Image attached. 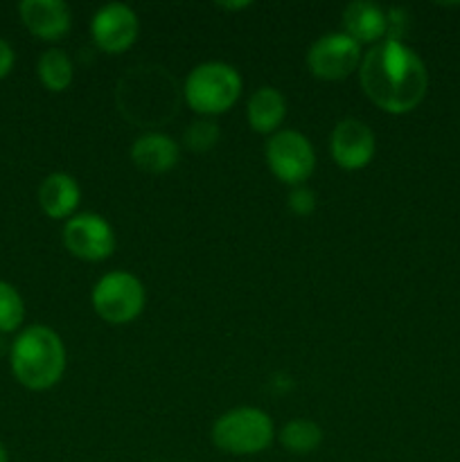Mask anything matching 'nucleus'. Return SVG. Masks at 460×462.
<instances>
[{"mask_svg": "<svg viewBox=\"0 0 460 462\" xmlns=\"http://www.w3.org/2000/svg\"><path fill=\"white\" fill-rule=\"evenodd\" d=\"M365 97L391 116H404L424 102L428 90V70L413 48L397 39L370 45L359 66Z\"/></svg>", "mask_w": 460, "mask_h": 462, "instance_id": "nucleus-1", "label": "nucleus"}, {"mask_svg": "<svg viewBox=\"0 0 460 462\" xmlns=\"http://www.w3.org/2000/svg\"><path fill=\"white\" fill-rule=\"evenodd\" d=\"M183 88L161 66H140L117 81V106L135 126L156 131L179 113Z\"/></svg>", "mask_w": 460, "mask_h": 462, "instance_id": "nucleus-2", "label": "nucleus"}, {"mask_svg": "<svg viewBox=\"0 0 460 462\" xmlns=\"http://www.w3.org/2000/svg\"><path fill=\"white\" fill-rule=\"evenodd\" d=\"M12 374L27 391H50L63 379L68 352L61 337L48 325H30L9 347Z\"/></svg>", "mask_w": 460, "mask_h": 462, "instance_id": "nucleus-3", "label": "nucleus"}, {"mask_svg": "<svg viewBox=\"0 0 460 462\" xmlns=\"http://www.w3.org/2000/svg\"><path fill=\"white\" fill-rule=\"evenodd\" d=\"M244 79L225 61L198 63L183 81V99L201 117H216L230 111L242 97Z\"/></svg>", "mask_w": 460, "mask_h": 462, "instance_id": "nucleus-4", "label": "nucleus"}, {"mask_svg": "<svg viewBox=\"0 0 460 462\" xmlns=\"http://www.w3.org/2000/svg\"><path fill=\"white\" fill-rule=\"evenodd\" d=\"M212 445L230 456H257L275 440L273 420L257 406H237L212 424Z\"/></svg>", "mask_w": 460, "mask_h": 462, "instance_id": "nucleus-5", "label": "nucleus"}, {"mask_svg": "<svg viewBox=\"0 0 460 462\" xmlns=\"http://www.w3.org/2000/svg\"><path fill=\"white\" fill-rule=\"evenodd\" d=\"M93 310L104 323L129 325L143 314L147 291L138 275L131 271H108L95 282L90 291Z\"/></svg>", "mask_w": 460, "mask_h": 462, "instance_id": "nucleus-6", "label": "nucleus"}, {"mask_svg": "<svg viewBox=\"0 0 460 462\" xmlns=\"http://www.w3.org/2000/svg\"><path fill=\"white\" fill-rule=\"evenodd\" d=\"M266 165L271 174L284 185H305L316 170L314 144L296 129H280L266 143Z\"/></svg>", "mask_w": 460, "mask_h": 462, "instance_id": "nucleus-7", "label": "nucleus"}, {"mask_svg": "<svg viewBox=\"0 0 460 462\" xmlns=\"http://www.w3.org/2000/svg\"><path fill=\"white\" fill-rule=\"evenodd\" d=\"M363 48L345 32H327L311 43L307 68L320 81H343L359 70Z\"/></svg>", "mask_w": 460, "mask_h": 462, "instance_id": "nucleus-8", "label": "nucleus"}, {"mask_svg": "<svg viewBox=\"0 0 460 462\" xmlns=\"http://www.w3.org/2000/svg\"><path fill=\"white\" fill-rule=\"evenodd\" d=\"M61 239L72 257L84 262H104L117 246L115 230L97 212H77L63 224Z\"/></svg>", "mask_w": 460, "mask_h": 462, "instance_id": "nucleus-9", "label": "nucleus"}, {"mask_svg": "<svg viewBox=\"0 0 460 462\" xmlns=\"http://www.w3.org/2000/svg\"><path fill=\"white\" fill-rule=\"evenodd\" d=\"M90 36L104 54H122L135 45L140 36V18L124 3L102 5L90 21Z\"/></svg>", "mask_w": 460, "mask_h": 462, "instance_id": "nucleus-10", "label": "nucleus"}, {"mask_svg": "<svg viewBox=\"0 0 460 462\" xmlns=\"http://www.w3.org/2000/svg\"><path fill=\"white\" fill-rule=\"evenodd\" d=\"M329 153L341 170H365L377 153V135L363 120L345 117V120L336 122V126L332 129Z\"/></svg>", "mask_w": 460, "mask_h": 462, "instance_id": "nucleus-11", "label": "nucleus"}, {"mask_svg": "<svg viewBox=\"0 0 460 462\" xmlns=\"http://www.w3.org/2000/svg\"><path fill=\"white\" fill-rule=\"evenodd\" d=\"M18 16L25 30L41 41H61L72 27V12L63 0H23Z\"/></svg>", "mask_w": 460, "mask_h": 462, "instance_id": "nucleus-12", "label": "nucleus"}, {"mask_svg": "<svg viewBox=\"0 0 460 462\" xmlns=\"http://www.w3.org/2000/svg\"><path fill=\"white\" fill-rule=\"evenodd\" d=\"M180 147L162 131H144L131 144V161L147 174H167L179 165Z\"/></svg>", "mask_w": 460, "mask_h": 462, "instance_id": "nucleus-13", "label": "nucleus"}, {"mask_svg": "<svg viewBox=\"0 0 460 462\" xmlns=\"http://www.w3.org/2000/svg\"><path fill=\"white\" fill-rule=\"evenodd\" d=\"M343 32L361 48L379 43L388 39V9L368 0H354L343 9Z\"/></svg>", "mask_w": 460, "mask_h": 462, "instance_id": "nucleus-14", "label": "nucleus"}, {"mask_svg": "<svg viewBox=\"0 0 460 462\" xmlns=\"http://www.w3.org/2000/svg\"><path fill=\"white\" fill-rule=\"evenodd\" d=\"M81 203V188L75 176L66 171L48 174L39 185V206L45 217L54 221H68L77 215Z\"/></svg>", "mask_w": 460, "mask_h": 462, "instance_id": "nucleus-15", "label": "nucleus"}, {"mask_svg": "<svg viewBox=\"0 0 460 462\" xmlns=\"http://www.w3.org/2000/svg\"><path fill=\"white\" fill-rule=\"evenodd\" d=\"M287 117V97L275 86H260L251 93L246 104V120L255 134L273 135L282 129Z\"/></svg>", "mask_w": 460, "mask_h": 462, "instance_id": "nucleus-16", "label": "nucleus"}, {"mask_svg": "<svg viewBox=\"0 0 460 462\" xmlns=\"http://www.w3.org/2000/svg\"><path fill=\"white\" fill-rule=\"evenodd\" d=\"M36 75H39V81L43 84L45 90L63 93V90L70 88L72 79H75V68H72V61L66 50L50 48L39 57Z\"/></svg>", "mask_w": 460, "mask_h": 462, "instance_id": "nucleus-17", "label": "nucleus"}, {"mask_svg": "<svg viewBox=\"0 0 460 462\" xmlns=\"http://www.w3.org/2000/svg\"><path fill=\"white\" fill-rule=\"evenodd\" d=\"M275 436H278L280 445H282L284 449L291 451V454L296 456H305L318 449L320 442H323V429H320L314 420L296 418L289 420Z\"/></svg>", "mask_w": 460, "mask_h": 462, "instance_id": "nucleus-18", "label": "nucleus"}, {"mask_svg": "<svg viewBox=\"0 0 460 462\" xmlns=\"http://www.w3.org/2000/svg\"><path fill=\"white\" fill-rule=\"evenodd\" d=\"M25 320V302L14 284L0 280V334H12Z\"/></svg>", "mask_w": 460, "mask_h": 462, "instance_id": "nucleus-19", "label": "nucleus"}, {"mask_svg": "<svg viewBox=\"0 0 460 462\" xmlns=\"http://www.w3.org/2000/svg\"><path fill=\"white\" fill-rule=\"evenodd\" d=\"M219 126L212 117H201V120L188 125L183 134V144L189 149V152L206 153L210 149H215L219 144Z\"/></svg>", "mask_w": 460, "mask_h": 462, "instance_id": "nucleus-20", "label": "nucleus"}, {"mask_svg": "<svg viewBox=\"0 0 460 462\" xmlns=\"http://www.w3.org/2000/svg\"><path fill=\"white\" fill-rule=\"evenodd\" d=\"M289 210L298 217H309L314 215L316 208H318V199H316V192L307 185H296L289 192Z\"/></svg>", "mask_w": 460, "mask_h": 462, "instance_id": "nucleus-21", "label": "nucleus"}, {"mask_svg": "<svg viewBox=\"0 0 460 462\" xmlns=\"http://www.w3.org/2000/svg\"><path fill=\"white\" fill-rule=\"evenodd\" d=\"M14 63H16V52L7 41L0 39V79H5L14 70Z\"/></svg>", "mask_w": 460, "mask_h": 462, "instance_id": "nucleus-22", "label": "nucleus"}, {"mask_svg": "<svg viewBox=\"0 0 460 462\" xmlns=\"http://www.w3.org/2000/svg\"><path fill=\"white\" fill-rule=\"evenodd\" d=\"M216 7L224 9V12H239V9L251 7V3H246V0L244 3H216Z\"/></svg>", "mask_w": 460, "mask_h": 462, "instance_id": "nucleus-23", "label": "nucleus"}, {"mask_svg": "<svg viewBox=\"0 0 460 462\" xmlns=\"http://www.w3.org/2000/svg\"><path fill=\"white\" fill-rule=\"evenodd\" d=\"M0 462H9V454H7V447L0 442Z\"/></svg>", "mask_w": 460, "mask_h": 462, "instance_id": "nucleus-24", "label": "nucleus"}]
</instances>
